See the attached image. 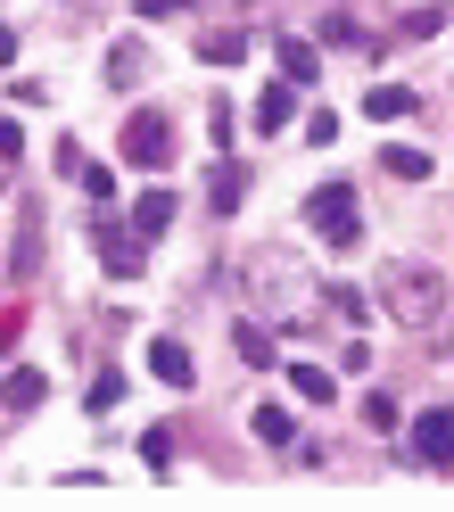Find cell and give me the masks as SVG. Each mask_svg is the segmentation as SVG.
Listing matches in <instances>:
<instances>
[{"mask_svg": "<svg viewBox=\"0 0 454 512\" xmlns=\"http://www.w3.org/2000/svg\"><path fill=\"white\" fill-rule=\"evenodd\" d=\"M380 306H388V323L413 331V339L446 331V281H438L430 265H388V273H380Z\"/></svg>", "mask_w": 454, "mask_h": 512, "instance_id": "1", "label": "cell"}, {"mask_svg": "<svg viewBox=\"0 0 454 512\" xmlns=\"http://www.w3.org/2000/svg\"><path fill=\"white\" fill-rule=\"evenodd\" d=\"M306 232L322 248H355L364 240V207H355V182H322L314 199H306Z\"/></svg>", "mask_w": 454, "mask_h": 512, "instance_id": "2", "label": "cell"}, {"mask_svg": "<svg viewBox=\"0 0 454 512\" xmlns=\"http://www.w3.org/2000/svg\"><path fill=\"white\" fill-rule=\"evenodd\" d=\"M124 166H149V174L174 166V116L166 108H133L124 116Z\"/></svg>", "mask_w": 454, "mask_h": 512, "instance_id": "3", "label": "cell"}, {"mask_svg": "<svg viewBox=\"0 0 454 512\" xmlns=\"http://www.w3.org/2000/svg\"><path fill=\"white\" fill-rule=\"evenodd\" d=\"M141 232H133V215H100L91 223V256H100V273H116V281H133L141 273Z\"/></svg>", "mask_w": 454, "mask_h": 512, "instance_id": "4", "label": "cell"}, {"mask_svg": "<svg viewBox=\"0 0 454 512\" xmlns=\"http://www.w3.org/2000/svg\"><path fill=\"white\" fill-rule=\"evenodd\" d=\"M248 290H273L265 306H281V314H298L306 298H322L306 273H289V256H248Z\"/></svg>", "mask_w": 454, "mask_h": 512, "instance_id": "5", "label": "cell"}, {"mask_svg": "<svg viewBox=\"0 0 454 512\" xmlns=\"http://www.w3.org/2000/svg\"><path fill=\"white\" fill-rule=\"evenodd\" d=\"M413 463L454 471V405H430V413L413 422Z\"/></svg>", "mask_w": 454, "mask_h": 512, "instance_id": "6", "label": "cell"}, {"mask_svg": "<svg viewBox=\"0 0 454 512\" xmlns=\"http://www.w3.org/2000/svg\"><path fill=\"white\" fill-rule=\"evenodd\" d=\"M133 232L141 240H166L174 232V190H141V199H133Z\"/></svg>", "mask_w": 454, "mask_h": 512, "instance_id": "7", "label": "cell"}, {"mask_svg": "<svg viewBox=\"0 0 454 512\" xmlns=\"http://www.w3.org/2000/svg\"><path fill=\"white\" fill-rule=\"evenodd\" d=\"M50 397V372H34V364H17L9 380H0V405H9V413H34Z\"/></svg>", "mask_w": 454, "mask_h": 512, "instance_id": "8", "label": "cell"}, {"mask_svg": "<svg viewBox=\"0 0 454 512\" xmlns=\"http://www.w3.org/2000/svg\"><path fill=\"white\" fill-rule=\"evenodd\" d=\"M149 372L166 380V389H190V380H199V364H190L182 339H157V347H149Z\"/></svg>", "mask_w": 454, "mask_h": 512, "instance_id": "9", "label": "cell"}, {"mask_svg": "<svg viewBox=\"0 0 454 512\" xmlns=\"http://www.w3.org/2000/svg\"><path fill=\"white\" fill-rule=\"evenodd\" d=\"M289 108H298V83H265V91H256V133H281V124H289Z\"/></svg>", "mask_w": 454, "mask_h": 512, "instance_id": "10", "label": "cell"}, {"mask_svg": "<svg viewBox=\"0 0 454 512\" xmlns=\"http://www.w3.org/2000/svg\"><path fill=\"white\" fill-rule=\"evenodd\" d=\"M240 199H248V166H232V157H223V166L207 174V207H215V215H232Z\"/></svg>", "mask_w": 454, "mask_h": 512, "instance_id": "11", "label": "cell"}, {"mask_svg": "<svg viewBox=\"0 0 454 512\" xmlns=\"http://www.w3.org/2000/svg\"><path fill=\"white\" fill-rule=\"evenodd\" d=\"M413 108H421V91H405V83L364 91V116H380V124H397V116H413Z\"/></svg>", "mask_w": 454, "mask_h": 512, "instance_id": "12", "label": "cell"}, {"mask_svg": "<svg viewBox=\"0 0 454 512\" xmlns=\"http://www.w3.org/2000/svg\"><path fill=\"white\" fill-rule=\"evenodd\" d=\"M380 166L397 174V182H421V174H430V149H413V141H388V149H380Z\"/></svg>", "mask_w": 454, "mask_h": 512, "instance_id": "13", "label": "cell"}, {"mask_svg": "<svg viewBox=\"0 0 454 512\" xmlns=\"http://www.w3.org/2000/svg\"><path fill=\"white\" fill-rule=\"evenodd\" d=\"M281 75H289V83H314V75H322V58H314V42H298V34H281Z\"/></svg>", "mask_w": 454, "mask_h": 512, "instance_id": "14", "label": "cell"}, {"mask_svg": "<svg viewBox=\"0 0 454 512\" xmlns=\"http://www.w3.org/2000/svg\"><path fill=\"white\" fill-rule=\"evenodd\" d=\"M248 430H256V438H265V446H273V455H281V446H289V438H298V422H289V405H256V422H248Z\"/></svg>", "mask_w": 454, "mask_h": 512, "instance_id": "15", "label": "cell"}, {"mask_svg": "<svg viewBox=\"0 0 454 512\" xmlns=\"http://www.w3.org/2000/svg\"><path fill=\"white\" fill-rule=\"evenodd\" d=\"M199 58H207V67H240V58H248V34H199Z\"/></svg>", "mask_w": 454, "mask_h": 512, "instance_id": "16", "label": "cell"}, {"mask_svg": "<svg viewBox=\"0 0 454 512\" xmlns=\"http://www.w3.org/2000/svg\"><path fill=\"white\" fill-rule=\"evenodd\" d=\"M289 380H298V397H306V405H331V389H339L322 364H289Z\"/></svg>", "mask_w": 454, "mask_h": 512, "instance_id": "17", "label": "cell"}, {"mask_svg": "<svg viewBox=\"0 0 454 512\" xmlns=\"http://www.w3.org/2000/svg\"><path fill=\"white\" fill-rule=\"evenodd\" d=\"M83 405H91V413H116V405H124V372H91Z\"/></svg>", "mask_w": 454, "mask_h": 512, "instance_id": "18", "label": "cell"}, {"mask_svg": "<svg viewBox=\"0 0 454 512\" xmlns=\"http://www.w3.org/2000/svg\"><path fill=\"white\" fill-rule=\"evenodd\" d=\"M108 83H116V91L141 83V42H116V50H108Z\"/></svg>", "mask_w": 454, "mask_h": 512, "instance_id": "19", "label": "cell"}, {"mask_svg": "<svg viewBox=\"0 0 454 512\" xmlns=\"http://www.w3.org/2000/svg\"><path fill=\"white\" fill-rule=\"evenodd\" d=\"M232 347L248 364H273V339H265V323H232Z\"/></svg>", "mask_w": 454, "mask_h": 512, "instance_id": "20", "label": "cell"}, {"mask_svg": "<svg viewBox=\"0 0 454 512\" xmlns=\"http://www.w3.org/2000/svg\"><path fill=\"white\" fill-rule=\"evenodd\" d=\"M141 463H149V471H166V463H174V430H166V422L141 438Z\"/></svg>", "mask_w": 454, "mask_h": 512, "instance_id": "21", "label": "cell"}, {"mask_svg": "<svg viewBox=\"0 0 454 512\" xmlns=\"http://www.w3.org/2000/svg\"><path fill=\"white\" fill-rule=\"evenodd\" d=\"M306 141H314V149H331V141H339V116H331V108H314V116H306Z\"/></svg>", "mask_w": 454, "mask_h": 512, "instance_id": "22", "label": "cell"}, {"mask_svg": "<svg viewBox=\"0 0 454 512\" xmlns=\"http://www.w3.org/2000/svg\"><path fill=\"white\" fill-rule=\"evenodd\" d=\"M322 298H331L339 323H364V290H322Z\"/></svg>", "mask_w": 454, "mask_h": 512, "instance_id": "23", "label": "cell"}, {"mask_svg": "<svg viewBox=\"0 0 454 512\" xmlns=\"http://www.w3.org/2000/svg\"><path fill=\"white\" fill-rule=\"evenodd\" d=\"M75 182H83V190H91V199H100V207H108V199H116V174H108V166H83V174H75Z\"/></svg>", "mask_w": 454, "mask_h": 512, "instance_id": "24", "label": "cell"}, {"mask_svg": "<svg viewBox=\"0 0 454 512\" xmlns=\"http://www.w3.org/2000/svg\"><path fill=\"white\" fill-rule=\"evenodd\" d=\"M364 422H372V430H397V405H388V397L372 389V397H364Z\"/></svg>", "mask_w": 454, "mask_h": 512, "instance_id": "25", "label": "cell"}, {"mask_svg": "<svg viewBox=\"0 0 454 512\" xmlns=\"http://www.w3.org/2000/svg\"><path fill=\"white\" fill-rule=\"evenodd\" d=\"M0 157H25V124L17 116H0Z\"/></svg>", "mask_w": 454, "mask_h": 512, "instance_id": "26", "label": "cell"}, {"mask_svg": "<svg viewBox=\"0 0 454 512\" xmlns=\"http://www.w3.org/2000/svg\"><path fill=\"white\" fill-rule=\"evenodd\" d=\"M190 0H133V17H182Z\"/></svg>", "mask_w": 454, "mask_h": 512, "instance_id": "27", "label": "cell"}, {"mask_svg": "<svg viewBox=\"0 0 454 512\" xmlns=\"http://www.w3.org/2000/svg\"><path fill=\"white\" fill-rule=\"evenodd\" d=\"M0 67H17V34H9V25H0Z\"/></svg>", "mask_w": 454, "mask_h": 512, "instance_id": "28", "label": "cell"}]
</instances>
